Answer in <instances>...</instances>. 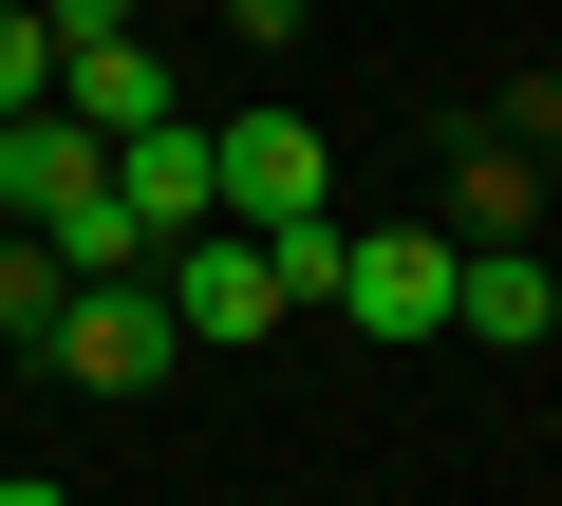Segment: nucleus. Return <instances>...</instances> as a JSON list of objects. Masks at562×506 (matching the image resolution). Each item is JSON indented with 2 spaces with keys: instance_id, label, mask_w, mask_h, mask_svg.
Segmentation results:
<instances>
[{
  "instance_id": "5",
  "label": "nucleus",
  "mask_w": 562,
  "mask_h": 506,
  "mask_svg": "<svg viewBox=\"0 0 562 506\" xmlns=\"http://www.w3.org/2000/svg\"><path fill=\"white\" fill-rule=\"evenodd\" d=\"M113 206H132V244L169 263L188 225H225V169H206V113H150V132H113Z\"/></svg>"
},
{
  "instance_id": "13",
  "label": "nucleus",
  "mask_w": 562,
  "mask_h": 506,
  "mask_svg": "<svg viewBox=\"0 0 562 506\" xmlns=\"http://www.w3.org/2000/svg\"><path fill=\"white\" fill-rule=\"evenodd\" d=\"M0 506H76V487H57V469H0Z\"/></svg>"
},
{
  "instance_id": "10",
  "label": "nucleus",
  "mask_w": 562,
  "mask_h": 506,
  "mask_svg": "<svg viewBox=\"0 0 562 506\" xmlns=\"http://www.w3.org/2000/svg\"><path fill=\"white\" fill-rule=\"evenodd\" d=\"M338 244H357L338 206H301V225H262V263H281V301H338Z\"/></svg>"
},
{
  "instance_id": "3",
  "label": "nucleus",
  "mask_w": 562,
  "mask_h": 506,
  "mask_svg": "<svg viewBox=\"0 0 562 506\" xmlns=\"http://www.w3.org/2000/svg\"><path fill=\"white\" fill-rule=\"evenodd\" d=\"M206 169H225V225H301V206H338L319 113H206Z\"/></svg>"
},
{
  "instance_id": "9",
  "label": "nucleus",
  "mask_w": 562,
  "mask_h": 506,
  "mask_svg": "<svg viewBox=\"0 0 562 506\" xmlns=\"http://www.w3.org/2000/svg\"><path fill=\"white\" fill-rule=\"evenodd\" d=\"M57 301H76V263L38 225H0V338H57Z\"/></svg>"
},
{
  "instance_id": "11",
  "label": "nucleus",
  "mask_w": 562,
  "mask_h": 506,
  "mask_svg": "<svg viewBox=\"0 0 562 506\" xmlns=\"http://www.w3.org/2000/svg\"><path fill=\"white\" fill-rule=\"evenodd\" d=\"M57 94V38H38V0H0V113H38Z\"/></svg>"
},
{
  "instance_id": "7",
  "label": "nucleus",
  "mask_w": 562,
  "mask_h": 506,
  "mask_svg": "<svg viewBox=\"0 0 562 506\" xmlns=\"http://www.w3.org/2000/svg\"><path fill=\"white\" fill-rule=\"evenodd\" d=\"M57 113H94V132H150V113H188V76H169L150 38H113V57H57Z\"/></svg>"
},
{
  "instance_id": "12",
  "label": "nucleus",
  "mask_w": 562,
  "mask_h": 506,
  "mask_svg": "<svg viewBox=\"0 0 562 506\" xmlns=\"http://www.w3.org/2000/svg\"><path fill=\"white\" fill-rule=\"evenodd\" d=\"M487 132H506V150H562V76H506V94H487Z\"/></svg>"
},
{
  "instance_id": "14",
  "label": "nucleus",
  "mask_w": 562,
  "mask_h": 506,
  "mask_svg": "<svg viewBox=\"0 0 562 506\" xmlns=\"http://www.w3.org/2000/svg\"><path fill=\"white\" fill-rule=\"evenodd\" d=\"M188 20H225V0H188Z\"/></svg>"
},
{
  "instance_id": "8",
  "label": "nucleus",
  "mask_w": 562,
  "mask_h": 506,
  "mask_svg": "<svg viewBox=\"0 0 562 506\" xmlns=\"http://www.w3.org/2000/svg\"><path fill=\"white\" fill-rule=\"evenodd\" d=\"M525 225H543V169H525L506 132H469V150H450V244H525Z\"/></svg>"
},
{
  "instance_id": "2",
  "label": "nucleus",
  "mask_w": 562,
  "mask_h": 506,
  "mask_svg": "<svg viewBox=\"0 0 562 506\" xmlns=\"http://www.w3.org/2000/svg\"><path fill=\"white\" fill-rule=\"evenodd\" d=\"M38 357H57V375H76V394H150V375H169V357H188V319H169V282H150V263H132V282H76V301H57V338H38Z\"/></svg>"
},
{
  "instance_id": "1",
  "label": "nucleus",
  "mask_w": 562,
  "mask_h": 506,
  "mask_svg": "<svg viewBox=\"0 0 562 506\" xmlns=\"http://www.w3.org/2000/svg\"><path fill=\"white\" fill-rule=\"evenodd\" d=\"M319 319H357L375 357L450 338V225H357V244H338V301H319Z\"/></svg>"
},
{
  "instance_id": "4",
  "label": "nucleus",
  "mask_w": 562,
  "mask_h": 506,
  "mask_svg": "<svg viewBox=\"0 0 562 506\" xmlns=\"http://www.w3.org/2000/svg\"><path fill=\"white\" fill-rule=\"evenodd\" d=\"M150 282H169L188 338H281V319H301V301H281V263H262V225H188Z\"/></svg>"
},
{
  "instance_id": "6",
  "label": "nucleus",
  "mask_w": 562,
  "mask_h": 506,
  "mask_svg": "<svg viewBox=\"0 0 562 506\" xmlns=\"http://www.w3.org/2000/svg\"><path fill=\"white\" fill-rule=\"evenodd\" d=\"M450 338H487V357H543V338H562L543 244H450Z\"/></svg>"
}]
</instances>
